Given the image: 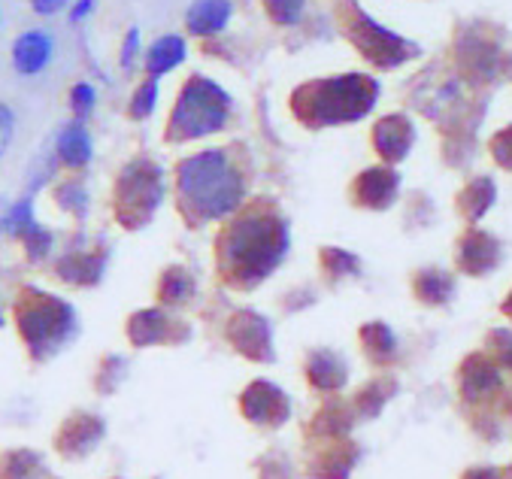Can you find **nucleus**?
Segmentation results:
<instances>
[{"instance_id":"f257e3e1","label":"nucleus","mask_w":512,"mask_h":479,"mask_svg":"<svg viewBox=\"0 0 512 479\" xmlns=\"http://www.w3.org/2000/svg\"><path fill=\"white\" fill-rule=\"evenodd\" d=\"M179 204L197 222H216L231 216L246 195V179L225 149H203L176 167Z\"/></svg>"},{"instance_id":"f03ea898","label":"nucleus","mask_w":512,"mask_h":479,"mask_svg":"<svg viewBox=\"0 0 512 479\" xmlns=\"http://www.w3.org/2000/svg\"><path fill=\"white\" fill-rule=\"evenodd\" d=\"M379 101V82L364 73H343L306 82L294 91L291 110L306 128H328L364 119Z\"/></svg>"},{"instance_id":"7ed1b4c3","label":"nucleus","mask_w":512,"mask_h":479,"mask_svg":"<svg viewBox=\"0 0 512 479\" xmlns=\"http://www.w3.org/2000/svg\"><path fill=\"white\" fill-rule=\"evenodd\" d=\"M288 249V231L285 222L276 213L252 210L243 213L222 240V255L231 264V276L261 282Z\"/></svg>"},{"instance_id":"20e7f679","label":"nucleus","mask_w":512,"mask_h":479,"mask_svg":"<svg viewBox=\"0 0 512 479\" xmlns=\"http://www.w3.org/2000/svg\"><path fill=\"white\" fill-rule=\"evenodd\" d=\"M228 119H231V94L207 76H191L179 91L176 107L170 113L167 140L185 143V140L219 134L228 125Z\"/></svg>"},{"instance_id":"39448f33","label":"nucleus","mask_w":512,"mask_h":479,"mask_svg":"<svg viewBox=\"0 0 512 479\" xmlns=\"http://www.w3.org/2000/svg\"><path fill=\"white\" fill-rule=\"evenodd\" d=\"M16 322L37 358L55 355L76 334V313L67 301L28 289L16 304Z\"/></svg>"},{"instance_id":"423d86ee","label":"nucleus","mask_w":512,"mask_h":479,"mask_svg":"<svg viewBox=\"0 0 512 479\" xmlns=\"http://www.w3.org/2000/svg\"><path fill=\"white\" fill-rule=\"evenodd\" d=\"M340 19H343V31L346 37L352 40V46L376 67L382 70H394L406 61H413L422 55V49L406 40L388 28H382L376 19H370L358 4H352V0H346V4L340 7Z\"/></svg>"},{"instance_id":"0eeeda50","label":"nucleus","mask_w":512,"mask_h":479,"mask_svg":"<svg viewBox=\"0 0 512 479\" xmlns=\"http://www.w3.org/2000/svg\"><path fill=\"white\" fill-rule=\"evenodd\" d=\"M161 201H164V173L158 164L137 158L119 173L116 213H119L122 225H128V228L146 225Z\"/></svg>"},{"instance_id":"6e6552de","label":"nucleus","mask_w":512,"mask_h":479,"mask_svg":"<svg viewBox=\"0 0 512 479\" xmlns=\"http://www.w3.org/2000/svg\"><path fill=\"white\" fill-rule=\"evenodd\" d=\"M10 58H13V70L22 73V76L43 73L52 64V58H55V37H52V31H46V28L22 31L13 40Z\"/></svg>"},{"instance_id":"1a4fd4ad","label":"nucleus","mask_w":512,"mask_h":479,"mask_svg":"<svg viewBox=\"0 0 512 479\" xmlns=\"http://www.w3.org/2000/svg\"><path fill=\"white\" fill-rule=\"evenodd\" d=\"M397 188H400V176L391 167H370L355 179L352 195L367 210H388L397 198Z\"/></svg>"},{"instance_id":"9d476101","label":"nucleus","mask_w":512,"mask_h":479,"mask_svg":"<svg viewBox=\"0 0 512 479\" xmlns=\"http://www.w3.org/2000/svg\"><path fill=\"white\" fill-rule=\"evenodd\" d=\"M413 143H416V128L406 116H385L373 128V146L388 164L403 161L409 149H413Z\"/></svg>"},{"instance_id":"9b49d317","label":"nucleus","mask_w":512,"mask_h":479,"mask_svg":"<svg viewBox=\"0 0 512 479\" xmlns=\"http://www.w3.org/2000/svg\"><path fill=\"white\" fill-rule=\"evenodd\" d=\"M91 155H94V143H91V134L85 128V122H67L58 128L55 134V158L58 164L70 167V170H82L91 164Z\"/></svg>"},{"instance_id":"f8f14e48","label":"nucleus","mask_w":512,"mask_h":479,"mask_svg":"<svg viewBox=\"0 0 512 479\" xmlns=\"http://www.w3.org/2000/svg\"><path fill=\"white\" fill-rule=\"evenodd\" d=\"M234 16L231 0H194L185 13V25L194 37H216L228 28Z\"/></svg>"},{"instance_id":"ddd939ff","label":"nucleus","mask_w":512,"mask_h":479,"mask_svg":"<svg viewBox=\"0 0 512 479\" xmlns=\"http://www.w3.org/2000/svg\"><path fill=\"white\" fill-rule=\"evenodd\" d=\"M500 261V246L482 231H470L461 243V267L467 273H488Z\"/></svg>"},{"instance_id":"4468645a","label":"nucleus","mask_w":512,"mask_h":479,"mask_svg":"<svg viewBox=\"0 0 512 479\" xmlns=\"http://www.w3.org/2000/svg\"><path fill=\"white\" fill-rule=\"evenodd\" d=\"M185 55H188V46H185V40L179 37V34H164V37H158L152 46H149V52H146V70H149V76H167L170 70H176L182 61H185Z\"/></svg>"},{"instance_id":"2eb2a0df","label":"nucleus","mask_w":512,"mask_h":479,"mask_svg":"<svg viewBox=\"0 0 512 479\" xmlns=\"http://www.w3.org/2000/svg\"><path fill=\"white\" fill-rule=\"evenodd\" d=\"M100 434H104V425H100L97 419H91V416H79V419L64 425L58 446L67 455H82V452H91V446L100 440Z\"/></svg>"},{"instance_id":"dca6fc26","label":"nucleus","mask_w":512,"mask_h":479,"mask_svg":"<svg viewBox=\"0 0 512 479\" xmlns=\"http://www.w3.org/2000/svg\"><path fill=\"white\" fill-rule=\"evenodd\" d=\"M246 413L255 422H279L285 419V398L267 382H258L246 395Z\"/></svg>"},{"instance_id":"f3484780","label":"nucleus","mask_w":512,"mask_h":479,"mask_svg":"<svg viewBox=\"0 0 512 479\" xmlns=\"http://www.w3.org/2000/svg\"><path fill=\"white\" fill-rule=\"evenodd\" d=\"M58 273L67 279V282H97L100 276H104V255L97 252H73L67 255L61 264H58Z\"/></svg>"},{"instance_id":"a211bd4d","label":"nucleus","mask_w":512,"mask_h":479,"mask_svg":"<svg viewBox=\"0 0 512 479\" xmlns=\"http://www.w3.org/2000/svg\"><path fill=\"white\" fill-rule=\"evenodd\" d=\"M491 204H494V182H491L488 176L473 179V182L461 191V198H458V207H461V213H464L470 222L482 219V216L488 213Z\"/></svg>"},{"instance_id":"6ab92c4d","label":"nucleus","mask_w":512,"mask_h":479,"mask_svg":"<svg viewBox=\"0 0 512 479\" xmlns=\"http://www.w3.org/2000/svg\"><path fill=\"white\" fill-rule=\"evenodd\" d=\"M37 216H34V198L25 195L19 201H13L4 213V234L16 237V240H25L34 228H37Z\"/></svg>"},{"instance_id":"aec40b11","label":"nucleus","mask_w":512,"mask_h":479,"mask_svg":"<svg viewBox=\"0 0 512 479\" xmlns=\"http://www.w3.org/2000/svg\"><path fill=\"white\" fill-rule=\"evenodd\" d=\"M55 201L61 204V210L73 213V216H85L88 213V191L79 179H67L55 188Z\"/></svg>"},{"instance_id":"412c9836","label":"nucleus","mask_w":512,"mask_h":479,"mask_svg":"<svg viewBox=\"0 0 512 479\" xmlns=\"http://www.w3.org/2000/svg\"><path fill=\"white\" fill-rule=\"evenodd\" d=\"M158 79L155 76H149L146 82H140L137 85V91L131 94V104H128V113H131V119H149L152 113H155V107H158Z\"/></svg>"},{"instance_id":"4be33fe9","label":"nucleus","mask_w":512,"mask_h":479,"mask_svg":"<svg viewBox=\"0 0 512 479\" xmlns=\"http://www.w3.org/2000/svg\"><path fill=\"white\" fill-rule=\"evenodd\" d=\"M416 292H419V298H422V301L443 304V301L449 298V292H452V279H449L446 273H437V270L422 273V276H419V282H416Z\"/></svg>"},{"instance_id":"5701e85b","label":"nucleus","mask_w":512,"mask_h":479,"mask_svg":"<svg viewBox=\"0 0 512 479\" xmlns=\"http://www.w3.org/2000/svg\"><path fill=\"white\" fill-rule=\"evenodd\" d=\"M97 107V88L91 82H76L70 88V110L76 116V122H85Z\"/></svg>"},{"instance_id":"b1692460","label":"nucleus","mask_w":512,"mask_h":479,"mask_svg":"<svg viewBox=\"0 0 512 479\" xmlns=\"http://www.w3.org/2000/svg\"><path fill=\"white\" fill-rule=\"evenodd\" d=\"M267 13L276 25H297L303 16V0H267Z\"/></svg>"},{"instance_id":"393cba45","label":"nucleus","mask_w":512,"mask_h":479,"mask_svg":"<svg viewBox=\"0 0 512 479\" xmlns=\"http://www.w3.org/2000/svg\"><path fill=\"white\" fill-rule=\"evenodd\" d=\"M22 246H25V252H28V258H31V261H43V258L52 252L55 240H52V234H49L43 225H37V228L22 240Z\"/></svg>"},{"instance_id":"a878e982","label":"nucleus","mask_w":512,"mask_h":479,"mask_svg":"<svg viewBox=\"0 0 512 479\" xmlns=\"http://www.w3.org/2000/svg\"><path fill=\"white\" fill-rule=\"evenodd\" d=\"M491 155H494V161H497L500 167L512 170V125L503 128L500 134H494V140H491Z\"/></svg>"},{"instance_id":"bb28decb","label":"nucleus","mask_w":512,"mask_h":479,"mask_svg":"<svg viewBox=\"0 0 512 479\" xmlns=\"http://www.w3.org/2000/svg\"><path fill=\"white\" fill-rule=\"evenodd\" d=\"M13 137H16V113L10 104H0V158L13 146Z\"/></svg>"},{"instance_id":"cd10ccee","label":"nucleus","mask_w":512,"mask_h":479,"mask_svg":"<svg viewBox=\"0 0 512 479\" xmlns=\"http://www.w3.org/2000/svg\"><path fill=\"white\" fill-rule=\"evenodd\" d=\"M137 55H140V28H131L128 34H125V43H122V67L125 70H131L134 67V61H137Z\"/></svg>"},{"instance_id":"c85d7f7f","label":"nucleus","mask_w":512,"mask_h":479,"mask_svg":"<svg viewBox=\"0 0 512 479\" xmlns=\"http://www.w3.org/2000/svg\"><path fill=\"white\" fill-rule=\"evenodd\" d=\"M28 4L37 16H55L70 4V0H28Z\"/></svg>"},{"instance_id":"c756f323","label":"nucleus","mask_w":512,"mask_h":479,"mask_svg":"<svg viewBox=\"0 0 512 479\" xmlns=\"http://www.w3.org/2000/svg\"><path fill=\"white\" fill-rule=\"evenodd\" d=\"M94 7H97V0H76V4L70 7V22H73V25L85 22V19L94 13Z\"/></svg>"},{"instance_id":"7c9ffc66","label":"nucleus","mask_w":512,"mask_h":479,"mask_svg":"<svg viewBox=\"0 0 512 479\" xmlns=\"http://www.w3.org/2000/svg\"><path fill=\"white\" fill-rule=\"evenodd\" d=\"M4 213H7V204L0 201V234H4Z\"/></svg>"},{"instance_id":"2f4dec72","label":"nucleus","mask_w":512,"mask_h":479,"mask_svg":"<svg viewBox=\"0 0 512 479\" xmlns=\"http://www.w3.org/2000/svg\"><path fill=\"white\" fill-rule=\"evenodd\" d=\"M503 310H506V313L512 316V295H509V301H506V307H503Z\"/></svg>"},{"instance_id":"473e14b6","label":"nucleus","mask_w":512,"mask_h":479,"mask_svg":"<svg viewBox=\"0 0 512 479\" xmlns=\"http://www.w3.org/2000/svg\"><path fill=\"white\" fill-rule=\"evenodd\" d=\"M0 25H4V13H0Z\"/></svg>"},{"instance_id":"72a5a7b5","label":"nucleus","mask_w":512,"mask_h":479,"mask_svg":"<svg viewBox=\"0 0 512 479\" xmlns=\"http://www.w3.org/2000/svg\"><path fill=\"white\" fill-rule=\"evenodd\" d=\"M0 325H4V316H0Z\"/></svg>"}]
</instances>
